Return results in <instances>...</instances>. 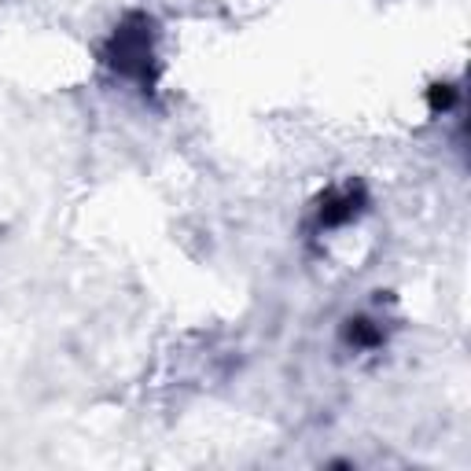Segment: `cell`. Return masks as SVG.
<instances>
[{"mask_svg":"<svg viewBox=\"0 0 471 471\" xmlns=\"http://www.w3.org/2000/svg\"><path fill=\"white\" fill-rule=\"evenodd\" d=\"M357 214V203H354V192L350 188H342V192H335V195H328L325 203H320V210H317V217H320V225L325 229H335V225H346Z\"/></svg>","mask_w":471,"mask_h":471,"instance_id":"cell-1","label":"cell"},{"mask_svg":"<svg viewBox=\"0 0 471 471\" xmlns=\"http://www.w3.org/2000/svg\"><path fill=\"white\" fill-rule=\"evenodd\" d=\"M453 104H457V89H453V85H435V89H431V107H435V111H438V107L450 111Z\"/></svg>","mask_w":471,"mask_h":471,"instance_id":"cell-2","label":"cell"},{"mask_svg":"<svg viewBox=\"0 0 471 471\" xmlns=\"http://www.w3.org/2000/svg\"><path fill=\"white\" fill-rule=\"evenodd\" d=\"M350 339L357 346H368V342H380V332L368 328V320H350Z\"/></svg>","mask_w":471,"mask_h":471,"instance_id":"cell-3","label":"cell"}]
</instances>
